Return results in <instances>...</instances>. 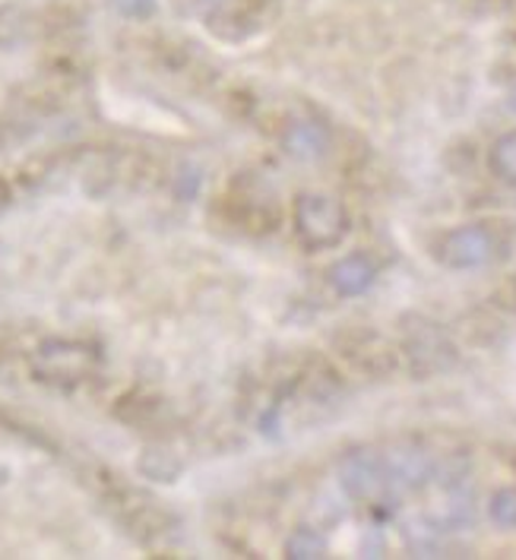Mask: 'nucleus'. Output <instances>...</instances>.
<instances>
[{"label": "nucleus", "instance_id": "1", "mask_svg": "<svg viewBox=\"0 0 516 560\" xmlns=\"http://www.w3.org/2000/svg\"><path fill=\"white\" fill-rule=\"evenodd\" d=\"M349 232V212L327 194H304L295 203V235L307 250L336 247Z\"/></svg>", "mask_w": 516, "mask_h": 560}, {"label": "nucleus", "instance_id": "2", "mask_svg": "<svg viewBox=\"0 0 516 560\" xmlns=\"http://www.w3.org/2000/svg\"><path fill=\"white\" fill-rule=\"evenodd\" d=\"M342 488L349 498L365 503H380L394 494V475L384 456L377 453H355L342 463Z\"/></svg>", "mask_w": 516, "mask_h": 560}, {"label": "nucleus", "instance_id": "3", "mask_svg": "<svg viewBox=\"0 0 516 560\" xmlns=\"http://www.w3.org/2000/svg\"><path fill=\"white\" fill-rule=\"evenodd\" d=\"M441 257L450 269H476V266L488 264L494 257V235L485 225H466L456 229L454 235H447Z\"/></svg>", "mask_w": 516, "mask_h": 560}, {"label": "nucleus", "instance_id": "4", "mask_svg": "<svg viewBox=\"0 0 516 560\" xmlns=\"http://www.w3.org/2000/svg\"><path fill=\"white\" fill-rule=\"evenodd\" d=\"M92 354L73 342H51L38 352V371L45 381H80L90 371Z\"/></svg>", "mask_w": 516, "mask_h": 560}, {"label": "nucleus", "instance_id": "5", "mask_svg": "<svg viewBox=\"0 0 516 560\" xmlns=\"http://www.w3.org/2000/svg\"><path fill=\"white\" fill-rule=\"evenodd\" d=\"M374 279H377V266L367 254H349L330 269V285L336 289V295L342 298L365 295L374 285Z\"/></svg>", "mask_w": 516, "mask_h": 560}, {"label": "nucleus", "instance_id": "6", "mask_svg": "<svg viewBox=\"0 0 516 560\" xmlns=\"http://www.w3.org/2000/svg\"><path fill=\"white\" fill-rule=\"evenodd\" d=\"M285 147L295 159H317L327 149V130L320 124H295L285 137Z\"/></svg>", "mask_w": 516, "mask_h": 560}, {"label": "nucleus", "instance_id": "7", "mask_svg": "<svg viewBox=\"0 0 516 560\" xmlns=\"http://www.w3.org/2000/svg\"><path fill=\"white\" fill-rule=\"evenodd\" d=\"M491 172L501 180H507V184H516V130L494 143V149H491Z\"/></svg>", "mask_w": 516, "mask_h": 560}, {"label": "nucleus", "instance_id": "8", "mask_svg": "<svg viewBox=\"0 0 516 560\" xmlns=\"http://www.w3.org/2000/svg\"><path fill=\"white\" fill-rule=\"evenodd\" d=\"M285 555L295 560H314V558H324L327 555V541H324V535L314 529H295V535L289 538V545H285Z\"/></svg>", "mask_w": 516, "mask_h": 560}, {"label": "nucleus", "instance_id": "9", "mask_svg": "<svg viewBox=\"0 0 516 560\" xmlns=\"http://www.w3.org/2000/svg\"><path fill=\"white\" fill-rule=\"evenodd\" d=\"M491 516L497 526H516V491L507 488V491H497L494 501H491Z\"/></svg>", "mask_w": 516, "mask_h": 560}, {"label": "nucleus", "instance_id": "10", "mask_svg": "<svg viewBox=\"0 0 516 560\" xmlns=\"http://www.w3.org/2000/svg\"><path fill=\"white\" fill-rule=\"evenodd\" d=\"M511 105H514V108H516V86H514V98H511Z\"/></svg>", "mask_w": 516, "mask_h": 560}, {"label": "nucleus", "instance_id": "11", "mask_svg": "<svg viewBox=\"0 0 516 560\" xmlns=\"http://www.w3.org/2000/svg\"><path fill=\"white\" fill-rule=\"evenodd\" d=\"M3 200H7V197H3V190H0V207H3Z\"/></svg>", "mask_w": 516, "mask_h": 560}]
</instances>
